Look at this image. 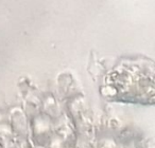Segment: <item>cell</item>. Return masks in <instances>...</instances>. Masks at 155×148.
I'll use <instances>...</instances> for the list:
<instances>
[{
    "instance_id": "1",
    "label": "cell",
    "mask_w": 155,
    "mask_h": 148,
    "mask_svg": "<svg viewBox=\"0 0 155 148\" xmlns=\"http://www.w3.org/2000/svg\"><path fill=\"white\" fill-rule=\"evenodd\" d=\"M110 82L121 99L150 103V99H155V95L150 91L152 89L151 83H155V76H151L148 65H123L112 73Z\"/></svg>"
}]
</instances>
